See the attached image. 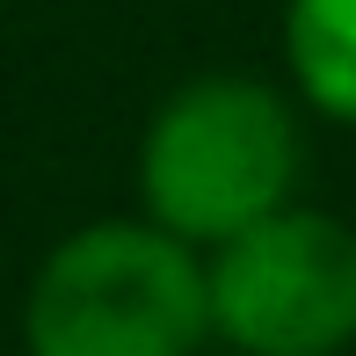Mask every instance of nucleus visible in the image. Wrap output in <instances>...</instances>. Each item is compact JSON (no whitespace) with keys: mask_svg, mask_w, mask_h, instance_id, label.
<instances>
[{"mask_svg":"<svg viewBox=\"0 0 356 356\" xmlns=\"http://www.w3.org/2000/svg\"><path fill=\"white\" fill-rule=\"evenodd\" d=\"M298 124L291 102L262 80H189L182 95H168L145 131L138 182L153 225H168L189 248H218V240L262 225L269 211L291 204L298 182Z\"/></svg>","mask_w":356,"mask_h":356,"instance_id":"obj_1","label":"nucleus"},{"mask_svg":"<svg viewBox=\"0 0 356 356\" xmlns=\"http://www.w3.org/2000/svg\"><path fill=\"white\" fill-rule=\"evenodd\" d=\"M29 356H197L211 334V284L168 225L102 218L51 248L29 284Z\"/></svg>","mask_w":356,"mask_h":356,"instance_id":"obj_2","label":"nucleus"},{"mask_svg":"<svg viewBox=\"0 0 356 356\" xmlns=\"http://www.w3.org/2000/svg\"><path fill=\"white\" fill-rule=\"evenodd\" d=\"M204 284L211 334L240 356H342L356 342V233L327 211L284 204L218 240Z\"/></svg>","mask_w":356,"mask_h":356,"instance_id":"obj_3","label":"nucleus"},{"mask_svg":"<svg viewBox=\"0 0 356 356\" xmlns=\"http://www.w3.org/2000/svg\"><path fill=\"white\" fill-rule=\"evenodd\" d=\"M284 51L305 102L356 124V0H291Z\"/></svg>","mask_w":356,"mask_h":356,"instance_id":"obj_4","label":"nucleus"}]
</instances>
